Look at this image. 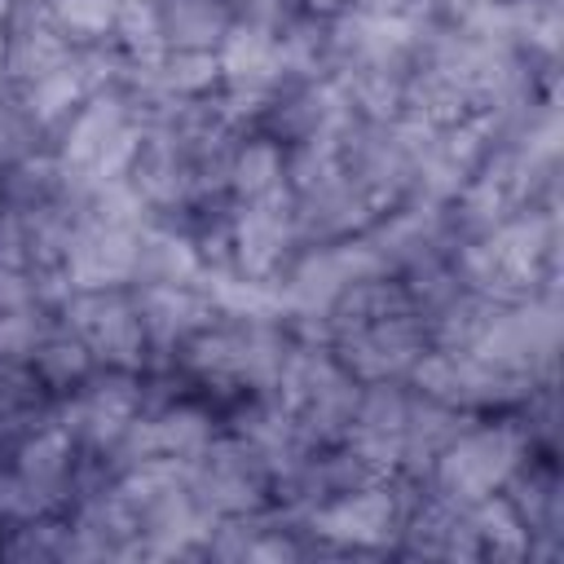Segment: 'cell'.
Masks as SVG:
<instances>
[{
    "label": "cell",
    "mask_w": 564,
    "mask_h": 564,
    "mask_svg": "<svg viewBox=\"0 0 564 564\" xmlns=\"http://www.w3.org/2000/svg\"><path fill=\"white\" fill-rule=\"evenodd\" d=\"M0 31H4V84L9 88H22L75 57V44L62 35V26L48 18L44 4H13Z\"/></svg>",
    "instance_id": "obj_23"
},
{
    "label": "cell",
    "mask_w": 564,
    "mask_h": 564,
    "mask_svg": "<svg viewBox=\"0 0 564 564\" xmlns=\"http://www.w3.org/2000/svg\"><path fill=\"white\" fill-rule=\"evenodd\" d=\"M57 317L88 344L97 366L115 370H145L150 366V339L137 317L128 286H101V291H66L57 300Z\"/></svg>",
    "instance_id": "obj_12"
},
{
    "label": "cell",
    "mask_w": 564,
    "mask_h": 564,
    "mask_svg": "<svg viewBox=\"0 0 564 564\" xmlns=\"http://www.w3.org/2000/svg\"><path fill=\"white\" fill-rule=\"evenodd\" d=\"M79 463L84 454L75 449V441L53 414L40 419L31 432H22V441L9 449V467L18 471V480L26 485L40 511H66L79 480Z\"/></svg>",
    "instance_id": "obj_18"
},
{
    "label": "cell",
    "mask_w": 564,
    "mask_h": 564,
    "mask_svg": "<svg viewBox=\"0 0 564 564\" xmlns=\"http://www.w3.org/2000/svg\"><path fill=\"white\" fill-rule=\"evenodd\" d=\"M141 410H145V375L115 366H97L84 383H75L53 401V419L88 458H106Z\"/></svg>",
    "instance_id": "obj_9"
},
{
    "label": "cell",
    "mask_w": 564,
    "mask_h": 564,
    "mask_svg": "<svg viewBox=\"0 0 564 564\" xmlns=\"http://www.w3.org/2000/svg\"><path fill=\"white\" fill-rule=\"evenodd\" d=\"M141 145V115L128 88H93L53 132L48 150L62 172L79 181H110L128 176L132 154Z\"/></svg>",
    "instance_id": "obj_5"
},
{
    "label": "cell",
    "mask_w": 564,
    "mask_h": 564,
    "mask_svg": "<svg viewBox=\"0 0 564 564\" xmlns=\"http://www.w3.org/2000/svg\"><path fill=\"white\" fill-rule=\"evenodd\" d=\"M555 352H560V291H538V295L498 304L494 322L471 348V357L533 383L555 379Z\"/></svg>",
    "instance_id": "obj_8"
},
{
    "label": "cell",
    "mask_w": 564,
    "mask_h": 564,
    "mask_svg": "<svg viewBox=\"0 0 564 564\" xmlns=\"http://www.w3.org/2000/svg\"><path fill=\"white\" fill-rule=\"evenodd\" d=\"M141 423H145L150 454L154 458H176V463H194L225 427L220 423V405H212L194 388H181V392L145 405Z\"/></svg>",
    "instance_id": "obj_22"
},
{
    "label": "cell",
    "mask_w": 564,
    "mask_h": 564,
    "mask_svg": "<svg viewBox=\"0 0 564 564\" xmlns=\"http://www.w3.org/2000/svg\"><path fill=\"white\" fill-rule=\"evenodd\" d=\"M185 471H189V489H194L198 507L212 520L256 516V511H264L273 502V476H269V467L229 427H220V436L194 463H185Z\"/></svg>",
    "instance_id": "obj_11"
},
{
    "label": "cell",
    "mask_w": 564,
    "mask_h": 564,
    "mask_svg": "<svg viewBox=\"0 0 564 564\" xmlns=\"http://www.w3.org/2000/svg\"><path fill=\"white\" fill-rule=\"evenodd\" d=\"M286 189L282 185V145L260 137V132H242L229 159V194L234 198H260Z\"/></svg>",
    "instance_id": "obj_28"
},
{
    "label": "cell",
    "mask_w": 564,
    "mask_h": 564,
    "mask_svg": "<svg viewBox=\"0 0 564 564\" xmlns=\"http://www.w3.org/2000/svg\"><path fill=\"white\" fill-rule=\"evenodd\" d=\"M53 317H57L53 304H26V308L0 313V366H31Z\"/></svg>",
    "instance_id": "obj_30"
},
{
    "label": "cell",
    "mask_w": 564,
    "mask_h": 564,
    "mask_svg": "<svg viewBox=\"0 0 564 564\" xmlns=\"http://www.w3.org/2000/svg\"><path fill=\"white\" fill-rule=\"evenodd\" d=\"M159 53H216L238 9L225 0H150Z\"/></svg>",
    "instance_id": "obj_24"
},
{
    "label": "cell",
    "mask_w": 564,
    "mask_h": 564,
    "mask_svg": "<svg viewBox=\"0 0 564 564\" xmlns=\"http://www.w3.org/2000/svg\"><path fill=\"white\" fill-rule=\"evenodd\" d=\"M286 194H291V216H295L300 247L357 238V234L375 220V207H370V203L361 198V189L344 176V167L326 172L322 181H313V185H304V189H286Z\"/></svg>",
    "instance_id": "obj_20"
},
{
    "label": "cell",
    "mask_w": 564,
    "mask_h": 564,
    "mask_svg": "<svg viewBox=\"0 0 564 564\" xmlns=\"http://www.w3.org/2000/svg\"><path fill=\"white\" fill-rule=\"evenodd\" d=\"M295 335L282 317H229L216 313L198 335H189L172 366L212 405H229L242 392H273Z\"/></svg>",
    "instance_id": "obj_1"
},
{
    "label": "cell",
    "mask_w": 564,
    "mask_h": 564,
    "mask_svg": "<svg viewBox=\"0 0 564 564\" xmlns=\"http://www.w3.org/2000/svg\"><path fill=\"white\" fill-rule=\"evenodd\" d=\"M507 507L529 533V560H555L564 546V489H560V467L555 449H529L524 463L511 471L502 485Z\"/></svg>",
    "instance_id": "obj_17"
},
{
    "label": "cell",
    "mask_w": 564,
    "mask_h": 564,
    "mask_svg": "<svg viewBox=\"0 0 564 564\" xmlns=\"http://www.w3.org/2000/svg\"><path fill=\"white\" fill-rule=\"evenodd\" d=\"M13 4H44V0H13Z\"/></svg>",
    "instance_id": "obj_35"
},
{
    "label": "cell",
    "mask_w": 564,
    "mask_h": 564,
    "mask_svg": "<svg viewBox=\"0 0 564 564\" xmlns=\"http://www.w3.org/2000/svg\"><path fill=\"white\" fill-rule=\"evenodd\" d=\"M348 119H352V106L344 88L330 75H304V79H282L273 93H264L247 132H260L286 150L313 137H335Z\"/></svg>",
    "instance_id": "obj_14"
},
{
    "label": "cell",
    "mask_w": 564,
    "mask_h": 564,
    "mask_svg": "<svg viewBox=\"0 0 564 564\" xmlns=\"http://www.w3.org/2000/svg\"><path fill=\"white\" fill-rule=\"evenodd\" d=\"M419 119H348L339 128V167L361 189V198L379 212L410 198L414 185V150H419Z\"/></svg>",
    "instance_id": "obj_7"
},
{
    "label": "cell",
    "mask_w": 564,
    "mask_h": 564,
    "mask_svg": "<svg viewBox=\"0 0 564 564\" xmlns=\"http://www.w3.org/2000/svg\"><path fill=\"white\" fill-rule=\"evenodd\" d=\"M44 145H48L44 128L26 115V106L18 101V93L4 84V88H0V176L13 172L22 159H31V154L44 150Z\"/></svg>",
    "instance_id": "obj_31"
},
{
    "label": "cell",
    "mask_w": 564,
    "mask_h": 564,
    "mask_svg": "<svg viewBox=\"0 0 564 564\" xmlns=\"http://www.w3.org/2000/svg\"><path fill=\"white\" fill-rule=\"evenodd\" d=\"M529 436L520 427V419L507 414H471L454 441L432 458L427 467V489L454 507H476L494 494H502V485L511 480V471L524 463L529 454Z\"/></svg>",
    "instance_id": "obj_3"
},
{
    "label": "cell",
    "mask_w": 564,
    "mask_h": 564,
    "mask_svg": "<svg viewBox=\"0 0 564 564\" xmlns=\"http://www.w3.org/2000/svg\"><path fill=\"white\" fill-rule=\"evenodd\" d=\"M405 414H410V383H405V379L361 383V397H357V410H352V419H348L344 445L357 449L375 471L392 476L397 463H401Z\"/></svg>",
    "instance_id": "obj_21"
},
{
    "label": "cell",
    "mask_w": 564,
    "mask_h": 564,
    "mask_svg": "<svg viewBox=\"0 0 564 564\" xmlns=\"http://www.w3.org/2000/svg\"><path fill=\"white\" fill-rule=\"evenodd\" d=\"M494 0H410L405 18L423 26H471Z\"/></svg>",
    "instance_id": "obj_32"
},
{
    "label": "cell",
    "mask_w": 564,
    "mask_h": 564,
    "mask_svg": "<svg viewBox=\"0 0 564 564\" xmlns=\"http://www.w3.org/2000/svg\"><path fill=\"white\" fill-rule=\"evenodd\" d=\"M123 0H44L48 18L62 26V35L84 48V44H106L115 35V18H119Z\"/></svg>",
    "instance_id": "obj_29"
},
{
    "label": "cell",
    "mask_w": 564,
    "mask_h": 564,
    "mask_svg": "<svg viewBox=\"0 0 564 564\" xmlns=\"http://www.w3.org/2000/svg\"><path fill=\"white\" fill-rule=\"evenodd\" d=\"M295 251H300V234H295L286 189H273L260 198H234V207H229V269L260 278V282H273Z\"/></svg>",
    "instance_id": "obj_15"
},
{
    "label": "cell",
    "mask_w": 564,
    "mask_h": 564,
    "mask_svg": "<svg viewBox=\"0 0 564 564\" xmlns=\"http://www.w3.org/2000/svg\"><path fill=\"white\" fill-rule=\"evenodd\" d=\"M454 269L463 286L511 304L538 291H560V212H516L480 238L458 242Z\"/></svg>",
    "instance_id": "obj_2"
},
{
    "label": "cell",
    "mask_w": 564,
    "mask_h": 564,
    "mask_svg": "<svg viewBox=\"0 0 564 564\" xmlns=\"http://www.w3.org/2000/svg\"><path fill=\"white\" fill-rule=\"evenodd\" d=\"M405 4L410 0H344V9L370 13V18H397V13H405Z\"/></svg>",
    "instance_id": "obj_33"
},
{
    "label": "cell",
    "mask_w": 564,
    "mask_h": 564,
    "mask_svg": "<svg viewBox=\"0 0 564 564\" xmlns=\"http://www.w3.org/2000/svg\"><path fill=\"white\" fill-rule=\"evenodd\" d=\"M467 419L471 414H463V410H454L445 401H432V397H423V392L410 388V414H405V436H401V463H397V471L423 480L427 467H432V458L454 441V432Z\"/></svg>",
    "instance_id": "obj_25"
},
{
    "label": "cell",
    "mask_w": 564,
    "mask_h": 564,
    "mask_svg": "<svg viewBox=\"0 0 564 564\" xmlns=\"http://www.w3.org/2000/svg\"><path fill=\"white\" fill-rule=\"evenodd\" d=\"M419 485H423L419 476L392 471L383 480L317 502L304 516L308 555H392L405 502L414 498Z\"/></svg>",
    "instance_id": "obj_4"
},
{
    "label": "cell",
    "mask_w": 564,
    "mask_h": 564,
    "mask_svg": "<svg viewBox=\"0 0 564 564\" xmlns=\"http://www.w3.org/2000/svg\"><path fill=\"white\" fill-rule=\"evenodd\" d=\"M93 370H97V357L88 352V344L62 317H53V326L44 330V339H40V348L31 357V375L44 383V392L62 397L75 383H84Z\"/></svg>",
    "instance_id": "obj_27"
},
{
    "label": "cell",
    "mask_w": 564,
    "mask_h": 564,
    "mask_svg": "<svg viewBox=\"0 0 564 564\" xmlns=\"http://www.w3.org/2000/svg\"><path fill=\"white\" fill-rule=\"evenodd\" d=\"M326 344L357 383H383V379H405L414 370V361L427 352V330L414 308H401L344 326Z\"/></svg>",
    "instance_id": "obj_13"
},
{
    "label": "cell",
    "mask_w": 564,
    "mask_h": 564,
    "mask_svg": "<svg viewBox=\"0 0 564 564\" xmlns=\"http://www.w3.org/2000/svg\"><path fill=\"white\" fill-rule=\"evenodd\" d=\"M273 392L282 397V405L291 410V419L300 423V432L313 445H335L348 432L361 383L339 366L330 344L295 339L286 361H282V375H278Z\"/></svg>",
    "instance_id": "obj_6"
},
{
    "label": "cell",
    "mask_w": 564,
    "mask_h": 564,
    "mask_svg": "<svg viewBox=\"0 0 564 564\" xmlns=\"http://www.w3.org/2000/svg\"><path fill=\"white\" fill-rule=\"evenodd\" d=\"M145 225H119L101 216H84L62 251V282L66 291H101V286H128L137 269V242Z\"/></svg>",
    "instance_id": "obj_16"
},
{
    "label": "cell",
    "mask_w": 564,
    "mask_h": 564,
    "mask_svg": "<svg viewBox=\"0 0 564 564\" xmlns=\"http://www.w3.org/2000/svg\"><path fill=\"white\" fill-rule=\"evenodd\" d=\"M405 383L432 401H445L463 414H507L516 410L533 388V379H520V375H507L471 352H445V348H427L414 370L405 375Z\"/></svg>",
    "instance_id": "obj_10"
},
{
    "label": "cell",
    "mask_w": 564,
    "mask_h": 564,
    "mask_svg": "<svg viewBox=\"0 0 564 564\" xmlns=\"http://www.w3.org/2000/svg\"><path fill=\"white\" fill-rule=\"evenodd\" d=\"M128 291L150 339V366L172 361L176 348L216 317L203 282H132Z\"/></svg>",
    "instance_id": "obj_19"
},
{
    "label": "cell",
    "mask_w": 564,
    "mask_h": 564,
    "mask_svg": "<svg viewBox=\"0 0 564 564\" xmlns=\"http://www.w3.org/2000/svg\"><path fill=\"white\" fill-rule=\"evenodd\" d=\"M132 282H203V256L194 238L167 220H150L137 242Z\"/></svg>",
    "instance_id": "obj_26"
},
{
    "label": "cell",
    "mask_w": 564,
    "mask_h": 564,
    "mask_svg": "<svg viewBox=\"0 0 564 564\" xmlns=\"http://www.w3.org/2000/svg\"><path fill=\"white\" fill-rule=\"evenodd\" d=\"M0 88H4V31H0Z\"/></svg>",
    "instance_id": "obj_34"
}]
</instances>
